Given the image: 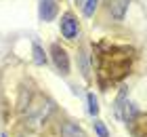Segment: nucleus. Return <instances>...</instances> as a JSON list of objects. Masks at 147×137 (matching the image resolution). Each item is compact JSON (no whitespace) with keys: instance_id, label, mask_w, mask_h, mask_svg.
Listing matches in <instances>:
<instances>
[{"instance_id":"obj_1","label":"nucleus","mask_w":147,"mask_h":137,"mask_svg":"<svg viewBox=\"0 0 147 137\" xmlns=\"http://www.w3.org/2000/svg\"><path fill=\"white\" fill-rule=\"evenodd\" d=\"M130 67V55L128 49H111L107 53L99 55V70L103 76H109L111 80L122 78Z\"/></svg>"},{"instance_id":"obj_2","label":"nucleus","mask_w":147,"mask_h":137,"mask_svg":"<svg viewBox=\"0 0 147 137\" xmlns=\"http://www.w3.org/2000/svg\"><path fill=\"white\" fill-rule=\"evenodd\" d=\"M51 53H53V61H55L57 70L61 74H69V57H67V51L61 49L59 44H53L51 46Z\"/></svg>"},{"instance_id":"obj_3","label":"nucleus","mask_w":147,"mask_h":137,"mask_svg":"<svg viewBox=\"0 0 147 137\" xmlns=\"http://www.w3.org/2000/svg\"><path fill=\"white\" fill-rule=\"evenodd\" d=\"M61 34L67 40H74V38H76V34H78V21L69 15V13H67V15H63V19H61Z\"/></svg>"},{"instance_id":"obj_4","label":"nucleus","mask_w":147,"mask_h":137,"mask_svg":"<svg viewBox=\"0 0 147 137\" xmlns=\"http://www.w3.org/2000/svg\"><path fill=\"white\" fill-rule=\"evenodd\" d=\"M128 127L135 137H147V118L143 114H137L132 120H128Z\"/></svg>"},{"instance_id":"obj_5","label":"nucleus","mask_w":147,"mask_h":137,"mask_svg":"<svg viewBox=\"0 0 147 137\" xmlns=\"http://www.w3.org/2000/svg\"><path fill=\"white\" fill-rule=\"evenodd\" d=\"M55 17H57L55 0H40V19L42 21H53Z\"/></svg>"},{"instance_id":"obj_6","label":"nucleus","mask_w":147,"mask_h":137,"mask_svg":"<svg viewBox=\"0 0 147 137\" xmlns=\"http://www.w3.org/2000/svg\"><path fill=\"white\" fill-rule=\"evenodd\" d=\"M130 0H109V13L113 19H124L126 11H128Z\"/></svg>"},{"instance_id":"obj_7","label":"nucleus","mask_w":147,"mask_h":137,"mask_svg":"<svg viewBox=\"0 0 147 137\" xmlns=\"http://www.w3.org/2000/svg\"><path fill=\"white\" fill-rule=\"evenodd\" d=\"M61 135L63 137H86V133L78 125H74V122H65L61 127Z\"/></svg>"},{"instance_id":"obj_8","label":"nucleus","mask_w":147,"mask_h":137,"mask_svg":"<svg viewBox=\"0 0 147 137\" xmlns=\"http://www.w3.org/2000/svg\"><path fill=\"white\" fill-rule=\"evenodd\" d=\"M34 63L36 65H44L46 63V55H44V51H42L40 44H34Z\"/></svg>"},{"instance_id":"obj_9","label":"nucleus","mask_w":147,"mask_h":137,"mask_svg":"<svg viewBox=\"0 0 147 137\" xmlns=\"http://www.w3.org/2000/svg\"><path fill=\"white\" fill-rule=\"evenodd\" d=\"M97 4H99V0H86V4L82 6V13H84L86 17H90L92 13L97 11Z\"/></svg>"},{"instance_id":"obj_10","label":"nucleus","mask_w":147,"mask_h":137,"mask_svg":"<svg viewBox=\"0 0 147 137\" xmlns=\"http://www.w3.org/2000/svg\"><path fill=\"white\" fill-rule=\"evenodd\" d=\"M88 112H90L92 116L99 114V104H97V97H95L92 93H88Z\"/></svg>"},{"instance_id":"obj_11","label":"nucleus","mask_w":147,"mask_h":137,"mask_svg":"<svg viewBox=\"0 0 147 137\" xmlns=\"http://www.w3.org/2000/svg\"><path fill=\"white\" fill-rule=\"evenodd\" d=\"M95 131H97L99 137H107V129L103 127V122H99V120L95 122Z\"/></svg>"},{"instance_id":"obj_12","label":"nucleus","mask_w":147,"mask_h":137,"mask_svg":"<svg viewBox=\"0 0 147 137\" xmlns=\"http://www.w3.org/2000/svg\"><path fill=\"white\" fill-rule=\"evenodd\" d=\"M2 137H6V135H2Z\"/></svg>"}]
</instances>
